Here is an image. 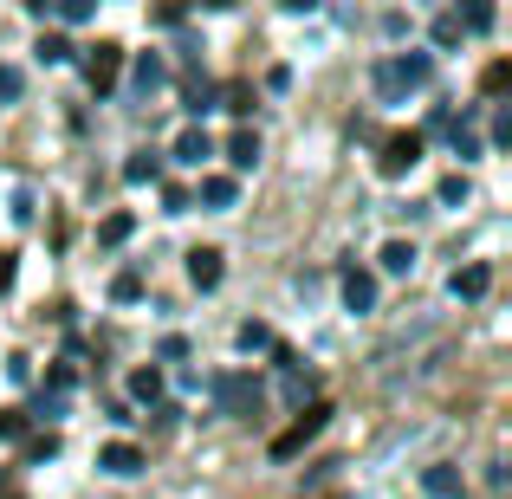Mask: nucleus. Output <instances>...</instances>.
Wrapping results in <instances>:
<instances>
[{
	"label": "nucleus",
	"instance_id": "obj_24",
	"mask_svg": "<svg viewBox=\"0 0 512 499\" xmlns=\"http://www.w3.org/2000/svg\"><path fill=\"white\" fill-rule=\"evenodd\" d=\"M26 91V78H20V65H0V104H13Z\"/></svg>",
	"mask_w": 512,
	"mask_h": 499
},
{
	"label": "nucleus",
	"instance_id": "obj_26",
	"mask_svg": "<svg viewBox=\"0 0 512 499\" xmlns=\"http://www.w3.org/2000/svg\"><path fill=\"white\" fill-rule=\"evenodd\" d=\"M52 454H59V435H33L26 441V461H52Z\"/></svg>",
	"mask_w": 512,
	"mask_h": 499
},
{
	"label": "nucleus",
	"instance_id": "obj_18",
	"mask_svg": "<svg viewBox=\"0 0 512 499\" xmlns=\"http://www.w3.org/2000/svg\"><path fill=\"white\" fill-rule=\"evenodd\" d=\"M111 299H117V305H137V299H143V273H137V266L111 279Z\"/></svg>",
	"mask_w": 512,
	"mask_h": 499
},
{
	"label": "nucleus",
	"instance_id": "obj_34",
	"mask_svg": "<svg viewBox=\"0 0 512 499\" xmlns=\"http://www.w3.org/2000/svg\"><path fill=\"white\" fill-rule=\"evenodd\" d=\"M7 286H13V253L0 247V292H7Z\"/></svg>",
	"mask_w": 512,
	"mask_h": 499
},
{
	"label": "nucleus",
	"instance_id": "obj_9",
	"mask_svg": "<svg viewBox=\"0 0 512 499\" xmlns=\"http://www.w3.org/2000/svg\"><path fill=\"white\" fill-rule=\"evenodd\" d=\"M188 279H195L201 292H214V286H221V253H214V247H195V253H188Z\"/></svg>",
	"mask_w": 512,
	"mask_h": 499
},
{
	"label": "nucleus",
	"instance_id": "obj_25",
	"mask_svg": "<svg viewBox=\"0 0 512 499\" xmlns=\"http://www.w3.org/2000/svg\"><path fill=\"white\" fill-rule=\"evenodd\" d=\"M221 98H227V111H234V117H247V111H253V85H227Z\"/></svg>",
	"mask_w": 512,
	"mask_h": 499
},
{
	"label": "nucleus",
	"instance_id": "obj_17",
	"mask_svg": "<svg viewBox=\"0 0 512 499\" xmlns=\"http://www.w3.org/2000/svg\"><path fill=\"white\" fill-rule=\"evenodd\" d=\"M156 175H163V156H150V150H137L124 163V182H156Z\"/></svg>",
	"mask_w": 512,
	"mask_h": 499
},
{
	"label": "nucleus",
	"instance_id": "obj_14",
	"mask_svg": "<svg viewBox=\"0 0 512 499\" xmlns=\"http://www.w3.org/2000/svg\"><path fill=\"white\" fill-rule=\"evenodd\" d=\"M130 234H137V214H104V227H98V240H104V247H124Z\"/></svg>",
	"mask_w": 512,
	"mask_h": 499
},
{
	"label": "nucleus",
	"instance_id": "obj_3",
	"mask_svg": "<svg viewBox=\"0 0 512 499\" xmlns=\"http://www.w3.org/2000/svg\"><path fill=\"white\" fill-rule=\"evenodd\" d=\"M331 422V402H312V409H299V422L286 428V435H273V461H292V454H305V441H318Z\"/></svg>",
	"mask_w": 512,
	"mask_h": 499
},
{
	"label": "nucleus",
	"instance_id": "obj_28",
	"mask_svg": "<svg viewBox=\"0 0 512 499\" xmlns=\"http://www.w3.org/2000/svg\"><path fill=\"white\" fill-rule=\"evenodd\" d=\"M454 156H461V163H474V156H480V137H474V130H454Z\"/></svg>",
	"mask_w": 512,
	"mask_h": 499
},
{
	"label": "nucleus",
	"instance_id": "obj_8",
	"mask_svg": "<svg viewBox=\"0 0 512 499\" xmlns=\"http://www.w3.org/2000/svg\"><path fill=\"white\" fill-rule=\"evenodd\" d=\"M208 156H214V137H208V130H201V124H188L182 137H175V163L201 169V163H208Z\"/></svg>",
	"mask_w": 512,
	"mask_h": 499
},
{
	"label": "nucleus",
	"instance_id": "obj_31",
	"mask_svg": "<svg viewBox=\"0 0 512 499\" xmlns=\"http://www.w3.org/2000/svg\"><path fill=\"white\" fill-rule=\"evenodd\" d=\"M454 20L474 26V33H487V26H493V7H467V13H454Z\"/></svg>",
	"mask_w": 512,
	"mask_h": 499
},
{
	"label": "nucleus",
	"instance_id": "obj_1",
	"mask_svg": "<svg viewBox=\"0 0 512 499\" xmlns=\"http://www.w3.org/2000/svg\"><path fill=\"white\" fill-rule=\"evenodd\" d=\"M208 389H214V409L221 415H260V402H266V389H260L253 370H221Z\"/></svg>",
	"mask_w": 512,
	"mask_h": 499
},
{
	"label": "nucleus",
	"instance_id": "obj_4",
	"mask_svg": "<svg viewBox=\"0 0 512 499\" xmlns=\"http://www.w3.org/2000/svg\"><path fill=\"white\" fill-rule=\"evenodd\" d=\"M117 72H124V46H117V39H98V46L85 52V85L104 98V91L117 85Z\"/></svg>",
	"mask_w": 512,
	"mask_h": 499
},
{
	"label": "nucleus",
	"instance_id": "obj_21",
	"mask_svg": "<svg viewBox=\"0 0 512 499\" xmlns=\"http://www.w3.org/2000/svg\"><path fill=\"white\" fill-rule=\"evenodd\" d=\"M409 266H415V247L409 240H389L383 247V273H409Z\"/></svg>",
	"mask_w": 512,
	"mask_h": 499
},
{
	"label": "nucleus",
	"instance_id": "obj_16",
	"mask_svg": "<svg viewBox=\"0 0 512 499\" xmlns=\"http://www.w3.org/2000/svg\"><path fill=\"white\" fill-rule=\"evenodd\" d=\"M163 78H169V65L156 59V52H143V59H137V91H143V98H150V91L163 85Z\"/></svg>",
	"mask_w": 512,
	"mask_h": 499
},
{
	"label": "nucleus",
	"instance_id": "obj_5",
	"mask_svg": "<svg viewBox=\"0 0 512 499\" xmlns=\"http://www.w3.org/2000/svg\"><path fill=\"white\" fill-rule=\"evenodd\" d=\"M415 163H422V137H415V130H396V137H383L376 175H389V182H396V175H409Z\"/></svg>",
	"mask_w": 512,
	"mask_h": 499
},
{
	"label": "nucleus",
	"instance_id": "obj_23",
	"mask_svg": "<svg viewBox=\"0 0 512 499\" xmlns=\"http://www.w3.org/2000/svg\"><path fill=\"white\" fill-rule=\"evenodd\" d=\"M0 441H26V409H0Z\"/></svg>",
	"mask_w": 512,
	"mask_h": 499
},
{
	"label": "nucleus",
	"instance_id": "obj_33",
	"mask_svg": "<svg viewBox=\"0 0 512 499\" xmlns=\"http://www.w3.org/2000/svg\"><path fill=\"white\" fill-rule=\"evenodd\" d=\"M59 20H72V26H78V20H91V0H65Z\"/></svg>",
	"mask_w": 512,
	"mask_h": 499
},
{
	"label": "nucleus",
	"instance_id": "obj_27",
	"mask_svg": "<svg viewBox=\"0 0 512 499\" xmlns=\"http://www.w3.org/2000/svg\"><path fill=\"white\" fill-rule=\"evenodd\" d=\"M266 344H273V331H266V325H240V350H266Z\"/></svg>",
	"mask_w": 512,
	"mask_h": 499
},
{
	"label": "nucleus",
	"instance_id": "obj_20",
	"mask_svg": "<svg viewBox=\"0 0 512 499\" xmlns=\"http://www.w3.org/2000/svg\"><path fill=\"white\" fill-rule=\"evenodd\" d=\"M182 98H188V111H195V117H201V111H208V104H214V98H221V91H214V85H208V78H188V85H182Z\"/></svg>",
	"mask_w": 512,
	"mask_h": 499
},
{
	"label": "nucleus",
	"instance_id": "obj_19",
	"mask_svg": "<svg viewBox=\"0 0 512 499\" xmlns=\"http://www.w3.org/2000/svg\"><path fill=\"white\" fill-rule=\"evenodd\" d=\"M506 85H512V59H493L487 72H480V91H487V98H500Z\"/></svg>",
	"mask_w": 512,
	"mask_h": 499
},
{
	"label": "nucleus",
	"instance_id": "obj_7",
	"mask_svg": "<svg viewBox=\"0 0 512 499\" xmlns=\"http://www.w3.org/2000/svg\"><path fill=\"white\" fill-rule=\"evenodd\" d=\"M487 286H493V266H487V260L461 266V273L448 279V292H454V299H487Z\"/></svg>",
	"mask_w": 512,
	"mask_h": 499
},
{
	"label": "nucleus",
	"instance_id": "obj_29",
	"mask_svg": "<svg viewBox=\"0 0 512 499\" xmlns=\"http://www.w3.org/2000/svg\"><path fill=\"white\" fill-rule=\"evenodd\" d=\"M454 39H461V20H454V13H441V20H435V46H454Z\"/></svg>",
	"mask_w": 512,
	"mask_h": 499
},
{
	"label": "nucleus",
	"instance_id": "obj_2",
	"mask_svg": "<svg viewBox=\"0 0 512 499\" xmlns=\"http://www.w3.org/2000/svg\"><path fill=\"white\" fill-rule=\"evenodd\" d=\"M428 72H435V59H428V52H402V59H383V65H376V91H383V98H402V91L428 85Z\"/></svg>",
	"mask_w": 512,
	"mask_h": 499
},
{
	"label": "nucleus",
	"instance_id": "obj_10",
	"mask_svg": "<svg viewBox=\"0 0 512 499\" xmlns=\"http://www.w3.org/2000/svg\"><path fill=\"white\" fill-rule=\"evenodd\" d=\"M344 305H350V312H370V305H376V279L350 266V273H344Z\"/></svg>",
	"mask_w": 512,
	"mask_h": 499
},
{
	"label": "nucleus",
	"instance_id": "obj_32",
	"mask_svg": "<svg viewBox=\"0 0 512 499\" xmlns=\"http://www.w3.org/2000/svg\"><path fill=\"white\" fill-rule=\"evenodd\" d=\"M156 357H163V363H182L188 357V337H163V344H156Z\"/></svg>",
	"mask_w": 512,
	"mask_h": 499
},
{
	"label": "nucleus",
	"instance_id": "obj_35",
	"mask_svg": "<svg viewBox=\"0 0 512 499\" xmlns=\"http://www.w3.org/2000/svg\"><path fill=\"white\" fill-rule=\"evenodd\" d=\"M13 499H20V493H13Z\"/></svg>",
	"mask_w": 512,
	"mask_h": 499
},
{
	"label": "nucleus",
	"instance_id": "obj_15",
	"mask_svg": "<svg viewBox=\"0 0 512 499\" xmlns=\"http://www.w3.org/2000/svg\"><path fill=\"white\" fill-rule=\"evenodd\" d=\"M130 396L156 402V396H163V370H156V363H150V370H130Z\"/></svg>",
	"mask_w": 512,
	"mask_h": 499
},
{
	"label": "nucleus",
	"instance_id": "obj_22",
	"mask_svg": "<svg viewBox=\"0 0 512 499\" xmlns=\"http://www.w3.org/2000/svg\"><path fill=\"white\" fill-rule=\"evenodd\" d=\"M39 59H46V65H65V59H72V39H65V33H46V39H39Z\"/></svg>",
	"mask_w": 512,
	"mask_h": 499
},
{
	"label": "nucleus",
	"instance_id": "obj_30",
	"mask_svg": "<svg viewBox=\"0 0 512 499\" xmlns=\"http://www.w3.org/2000/svg\"><path fill=\"white\" fill-rule=\"evenodd\" d=\"M441 201H448V208H461V201H467V175H448V182H441Z\"/></svg>",
	"mask_w": 512,
	"mask_h": 499
},
{
	"label": "nucleus",
	"instance_id": "obj_11",
	"mask_svg": "<svg viewBox=\"0 0 512 499\" xmlns=\"http://www.w3.org/2000/svg\"><path fill=\"white\" fill-rule=\"evenodd\" d=\"M201 201H208V208H234L240 182H234V175H201Z\"/></svg>",
	"mask_w": 512,
	"mask_h": 499
},
{
	"label": "nucleus",
	"instance_id": "obj_6",
	"mask_svg": "<svg viewBox=\"0 0 512 499\" xmlns=\"http://www.w3.org/2000/svg\"><path fill=\"white\" fill-rule=\"evenodd\" d=\"M98 467H104V474H117V480H130V474H143V467H150V454H143L137 441H111V448L98 454Z\"/></svg>",
	"mask_w": 512,
	"mask_h": 499
},
{
	"label": "nucleus",
	"instance_id": "obj_13",
	"mask_svg": "<svg viewBox=\"0 0 512 499\" xmlns=\"http://www.w3.org/2000/svg\"><path fill=\"white\" fill-rule=\"evenodd\" d=\"M227 163L253 169V163H260V137H253V130H234V137H227Z\"/></svg>",
	"mask_w": 512,
	"mask_h": 499
},
{
	"label": "nucleus",
	"instance_id": "obj_12",
	"mask_svg": "<svg viewBox=\"0 0 512 499\" xmlns=\"http://www.w3.org/2000/svg\"><path fill=\"white\" fill-rule=\"evenodd\" d=\"M422 493H435V499H461V474H454L448 461L428 467V474H422Z\"/></svg>",
	"mask_w": 512,
	"mask_h": 499
}]
</instances>
